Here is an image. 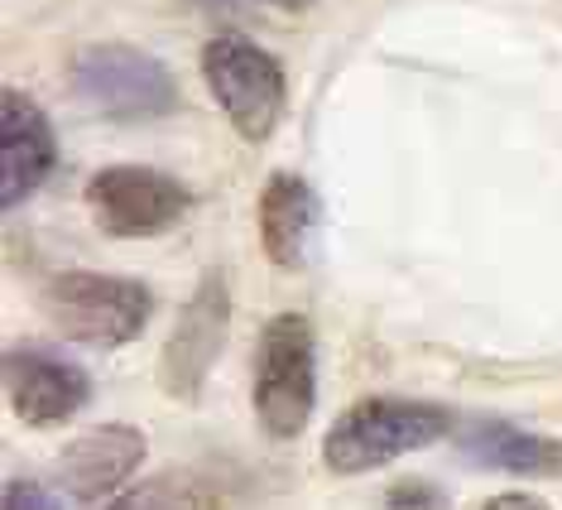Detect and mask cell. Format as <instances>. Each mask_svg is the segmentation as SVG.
Instances as JSON below:
<instances>
[{
	"mask_svg": "<svg viewBox=\"0 0 562 510\" xmlns=\"http://www.w3.org/2000/svg\"><path fill=\"white\" fill-rule=\"evenodd\" d=\"M106 510H222L212 481H202L198 472H159L145 477L139 487L121 491Z\"/></svg>",
	"mask_w": 562,
	"mask_h": 510,
	"instance_id": "obj_13",
	"label": "cell"
},
{
	"mask_svg": "<svg viewBox=\"0 0 562 510\" xmlns=\"http://www.w3.org/2000/svg\"><path fill=\"white\" fill-rule=\"evenodd\" d=\"M385 510H447V491L428 477H404L385 491Z\"/></svg>",
	"mask_w": 562,
	"mask_h": 510,
	"instance_id": "obj_14",
	"label": "cell"
},
{
	"mask_svg": "<svg viewBox=\"0 0 562 510\" xmlns=\"http://www.w3.org/2000/svg\"><path fill=\"white\" fill-rule=\"evenodd\" d=\"M54 164L58 140L44 107L5 87V97H0V208H20L30 193H40Z\"/></svg>",
	"mask_w": 562,
	"mask_h": 510,
	"instance_id": "obj_9",
	"label": "cell"
},
{
	"mask_svg": "<svg viewBox=\"0 0 562 510\" xmlns=\"http://www.w3.org/2000/svg\"><path fill=\"white\" fill-rule=\"evenodd\" d=\"M317 222H323V208H317V193L308 178L279 169L270 174L260 193V246L270 255V265L279 270H303L317 241Z\"/></svg>",
	"mask_w": 562,
	"mask_h": 510,
	"instance_id": "obj_11",
	"label": "cell"
},
{
	"mask_svg": "<svg viewBox=\"0 0 562 510\" xmlns=\"http://www.w3.org/2000/svg\"><path fill=\"white\" fill-rule=\"evenodd\" d=\"M5 510H58V501L48 496V487H40V481H5Z\"/></svg>",
	"mask_w": 562,
	"mask_h": 510,
	"instance_id": "obj_15",
	"label": "cell"
},
{
	"mask_svg": "<svg viewBox=\"0 0 562 510\" xmlns=\"http://www.w3.org/2000/svg\"><path fill=\"white\" fill-rule=\"evenodd\" d=\"M72 87L106 121H159L178 107L169 63L131 44H92L72 63Z\"/></svg>",
	"mask_w": 562,
	"mask_h": 510,
	"instance_id": "obj_5",
	"label": "cell"
},
{
	"mask_svg": "<svg viewBox=\"0 0 562 510\" xmlns=\"http://www.w3.org/2000/svg\"><path fill=\"white\" fill-rule=\"evenodd\" d=\"M202 78H207V92L216 97V107L226 111V121L236 125L240 140L260 145V140L279 131L289 82H284V63L270 48L240 40V34H216L202 48Z\"/></svg>",
	"mask_w": 562,
	"mask_h": 510,
	"instance_id": "obj_4",
	"label": "cell"
},
{
	"mask_svg": "<svg viewBox=\"0 0 562 510\" xmlns=\"http://www.w3.org/2000/svg\"><path fill=\"white\" fill-rule=\"evenodd\" d=\"M5 395L15 414L34 429L68 424L92 400V380L78 362L44 347H10L5 352Z\"/></svg>",
	"mask_w": 562,
	"mask_h": 510,
	"instance_id": "obj_8",
	"label": "cell"
},
{
	"mask_svg": "<svg viewBox=\"0 0 562 510\" xmlns=\"http://www.w3.org/2000/svg\"><path fill=\"white\" fill-rule=\"evenodd\" d=\"M87 208L111 236H159L193 208V193L173 174L145 164H111L87 178Z\"/></svg>",
	"mask_w": 562,
	"mask_h": 510,
	"instance_id": "obj_6",
	"label": "cell"
},
{
	"mask_svg": "<svg viewBox=\"0 0 562 510\" xmlns=\"http://www.w3.org/2000/svg\"><path fill=\"white\" fill-rule=\"evenodd\" d=\"M44 313L63 337L82 347H125L145 333L155 295L139 279L97 275V270H63L44 285Z\"/></svg>",
	"mask_w": 562,
	"mask_h": 510,
	"instance_id": "obj_3",
	"label": "cell"
},
{
	"mask_svg": "<svg viewBox=\"0 0 562 510\" xmlns=\"http://www.w3.org/2000/svg\"><path fill=\"white\" fill-rule=\"evenodd\" d=\"M149 443L145 433L131 429V424H101V429H87L78 439L63 448V481H68V491L78 496V501H106L111 491H121L125 481L139 472L145 463Z\"/></svg>",
	"mask_w": 562,
	"mask_h": 510,
	"instance_id": "obj_10",
	"label": "cell"
},
{
	"mask_svg": "<svg viewBox=\"0 0 562 510\" xmlns=\"http://www.w3.org/2000/svg\"><path fill=\"white\" fill-rule=\"evenodd\" d=\"M457 429V414L432 400H408V395H366L351 410L337 414V424L323 439V463L337 477H361L394 463L404 453L432 448L438 439Z\"/></svg>",
	"mask_w": 562,
	"mask_h": 510,
	"instance_id": "obj_1",
	"label": "cell"
},
{
	"mask_svg": "<svg viewBox=\"0 0 562 510\" xmlns=\"http://www.w3.org/2000/svg\"><path fill=\"white\" fill-rule=\"evenodd\" d=\"M255 419L270 439L289 443L317 410V333L313 318L279 313L265 323L255 352Z\"/></svg>",
	"mask_w": 562,
	"mask_h": 510,
	"instance_id": "obj_2",
	"label": "cell"
},
{
	"mask_svg": "<svg viewBox=\"0 0 562 510\" xmlns=\"http://www.w3.org/2000/svg\"><path fill=\"white\" fill-rule=\"evenodd\" d=\"M481 510H548V501L533 496V491H501V496H491Z\"/></svg>",
	"mask_w": 562,
	"mask_h": 510,
	"instance_id": "obj_16",
	"label": "cell"
},
{
	"mask_svg": "<svg viewBox=\"0 0 562 510\" xmlns=\"http://www.w3.org/2000/svg\"><path fill=\"white\" fill-rule=\"evenodd\" d=\"M226 328H232V289H226L222 275H207L193 289V299L183 303L159 356V386L169 400L193 404L202 395L216 356L226 347Z\"/></svg>",
	"mask_w": 562,
	"mask_h": 510,
	"instance_id": "obj_7",
	"label": "cell"
},
{
	"mask_svg": "<svg viewBox=\"0 0 562 510\" xmlns=\"http://www.w3.org/2000/svg\"><path fill=\"white\" fill-rule=\"evenodd\" d=\"M457 448L476 467L515 472V477H562V443L509 419H471L457 429Z\"/></svg>",
	"mask_w": 562,
	"mask_h": 510,
	"instance_id": "obj_12",
	"label": "cell"
},
{
	"mask_svg": "<svg viewBox=\"0 0 562 510\" xmlns=\"http://www.w3.org/2000/svg\"><path fill=\"white\" fill-rule=\"evenodd\" d=\"M265 5H279V10H308L313 0H265Z\"/></svg>",
	"mask_w": 562,
	"mask_h": 510,
	"instance_id": "obj_17",
	"label": "cell"
}]
</instances>
